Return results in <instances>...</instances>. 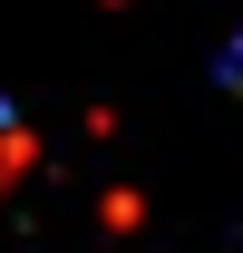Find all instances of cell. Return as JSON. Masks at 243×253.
<instances>
[{"mask_svg":"<svg viewBox=\"0 0 243 253\" xmlns=\"http://www.w3.org/2000/svg\"><path fill=\"white\" fill-rule=\"evenodd\" d=\"M20 175H30V126H20L10 107H0V195L20 185Z\"/></svg>","mask_w":243,"mask_h":253,"instance_id":"1","label":"cell"},{"mask_svg":"<svg viewBox=\"0 0 243 253\" xmlns=\"http://www.w3.org/2000/svg\"><path fill=\"white\" fill-rule=\"evenodd\" d=\"M224 88H243V39H234V59H224Z\"/></svg>","mask_w":243,"mask_h":253,"instance_id":"2","label":"cell"}]
</instances>
